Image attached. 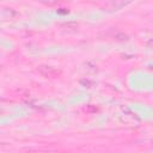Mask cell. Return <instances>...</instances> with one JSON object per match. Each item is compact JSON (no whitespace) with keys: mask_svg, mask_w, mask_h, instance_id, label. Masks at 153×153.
<instances>
[{"mask_svg":"<svg viewBox=\"0 0 153 153\" xmlns=\"http://www.w3.org/2000/svg\"><path fill=\"white\" fill-rule=\"evenodd\" d=\"M37 72L39 74H42L43 76L45 78H50V79H54V78H57L60 76L61 74V71L53 67V66H48V65H42V66H38L37 68Z\"/></svg>","mask_w":153,"mask_h":153,"instance_id":"cell-1","label":"cell"},{"mask_svg":"<svg viewBox=\"0 0 153 153\" xmlns=\"http://www.w3.org/2000/svg\"><path fill=\"white\" fill-rule=\"evenodd\" d=\"M131 1H133V0H114V1L110 4V7H111V10H118V8L126 6L127 4L131 2Z\"/></svg>","mask_w":153,"mask_h":153,"instance_id":"cell-2","label":"cell"},{"mask_svg":"<svg viewBox=\"0 0 153 153\" xmlns=\"http://www.w3.org/2000/svg\"><path fill=\"white\" fill-rule=\"evenodd\" d=\"M114 38L123 42V41H128V35H126L123 32H116V33H114Z\"/></svg>","mask_w":153,"mask_h":153,"instance_id":"cell-3","label":"cell"},{"mask_svg":"<svg viewBox=\"0 0 153 153\" xmlns=\"http://www.w3.org/2000/svg\"><path fill=\"white\" fill-rule=\"evenodd\" d=\"M61 1H62V0H41V2H42V4L48 5V6H55V5L60 4Z\"/></svg>","mask_w":153,"mask_h":153,"instance_id":"cell-4","label":"cell"},{"mask_svg":"<svg viewBox=\"0 0 153 153\" xmlns=\"http://www.w3.org/2000/svg\"><path fill=\"white\" fill-rule=\"evenodd\" d=\"M4 13H5L7 17H10V19L17 16V12H16L14 10H12V8H5V10H4Z\"/></svg>","mask_w":153,"mask_h":153,"instance_id":"cell-5","label":"cell"},{"mask_svg":"<svg viewBox=\"0 0 153 153\" xmlns=\"http://www.w3.org/2000/svg\"><path fill=\"white\" fill-rule=\"evenodd\" d=\"M85 111H92V112H96L97 111V108H93V106H91V105H88L87 108H85Z\"/></svg>","mask_w":153,"mask_h":153,"instance_id":"cell-6","label":"cell"},{"mask_svg":"<svg viewBox=\"0 0 153 153\" xmlns=\"http://www.w3.org/2000/svg\"><path fill=\"white\" fill-rule=\"evenodd\" d=\"M147 45H148L149 48H152V49H153V38L148 41V43H147Z\"/></svg>","mask_w":153,"mask_h":153,"instance_id":"cell-7","label":"cell"}]
</instances>
